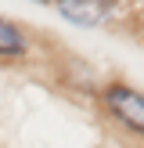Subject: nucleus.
<instances>
[{"instance_id":"1","label":"nucleus","mask_w":144,"mask_h":148,"mask_svg":"<svg viewBox=\"0 0 144 148\" xmlns=\"http://www.w3.org/2000/svg\"><path fill=\"white\" fill-rule=\"evenodd\" d=\"M105 105L112 108V116L119 123H126L130 130L144 134V94L130 90V87H108L105 90Z\"/></svg>"},{"instance_id":"2","label":"nucleus","mask_w":144,"mask_h":148,"mask_svg":"<svg viewBox=\"0 0 144 148\" xmlns=\"http://www.w3.org/2000/svg\"><path fill=\"white\" fill-rule=\"evenodd\" d=\"M58 11L72 22H83V25H97L112 14V4H94V0H72V4H58Z\"/></svg>"},{"instance_id":"3","label":"nucleus","mask_w":144,"mask_h":148,"mask_svg":"<svg viewBox=\"0 0 144 148\" xmlns=\"http://www.w3.org/2000/svg\"><path fill=\"white\" fill-rule=\"evenodd\" d=\"M18 54H25V36L11 22L0 18V58H18Z\"/></svg>"}]
</instances>
